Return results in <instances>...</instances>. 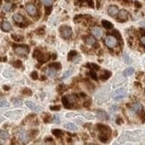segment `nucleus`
<instances>
[{
    "label": "nucleus",
    "instance_id": "f257e3e1",
    "mask_svg": "<svg viewBox=\"0 0 145 145\" xmlns=\"http://www.w3.org/2000/svg\"><path fill=\"white\" fill-rule=\"evenodd\" d=\"M98 129L100 131V135H99V139L102 141V142H107L111 136V130L109 126L103 125H98Z\"/></svg>",
    "mask_w": 145,
    "mask_h": 145
},
{
    "label": "nucleus",
    "instance_id": "f03ea898",
    "mask_svg": "<svg viewBox=\"0 0 145 145\" xmlns=\"http://www.w3.org/2000/svg\"><path fill=\"white\" fill-rule=\"evenodd\" d=\"M104 43H105V45L108 48H114L118 46V39L115 37L114 35H108L107 37L105 38V39H104Z\"/></svg>",
    "mask_w": 145,
    "mask_h": 145
},
{
    "label": "nucleus",
    "instance_id": "7ed1b4c3",
    "mask_svg": "<svg viewBox=\"0 0 145 145\" xmlns=\"http://www.w3.org/2000/svg\"><path fill=\"white\" fill-rule=\"evenodd\" d=\"M14 52L16 55L25 57L29 54V48L26 45H17V46H14Z\"/></svg>",
    "mask_w": 145,
    "mask_h": 145
},
{
    "label": "nucleus",
    "instance_id": "20e7f679",
    "mask_svg": "<svg viewBox=\"0 0 145 145\" xmlns=\"http://www.w3.org/2000/svg\"><path fill=\"white\" fill-rule=\"evenodd\" d=\"M112 97H113V99L116 101L122 100V99L126 97V90H125V88L118 89V90H115V91L113 92Z\"/></svg>",
    "mask_w": 145,
    "mask_h": 145
},
{
    "label": "nucleus",
    "instance_id": "39448f33",
    "mask_svg": "<svg viewBox=\"0 0 145 145\" xmlns=\"http://www.w3.org/2000/svg\"><path fill=\"white\" fill-rule=\"evenodd\" d=\"M60 32L62 37L65 39H68L72 36V30H71L70 27L67 25H63L60 28Z\"/></svg>",
    "mask_w": 145,
    "mask_h": 145
},
{
    "label": "nucleus",
    "instance_id": "423d86ee",
    "mask_svg": "<svg viewBox=\"0 0 145 145\" xmlns=\"http://www.w3.org/2000/svg\"><path fill=\"white\" fill-rule=\"evenodd\" d=\"M33 57H34L36 59H38V61H39L40 63L46 62V61L50 58V57H49L48 54H43L38 49L34 51V53H33Z\"/></svg>",
    "mask_w": 145,
    "mask_h": 145
},
{
    "label": "nucleus",
    "instance_id": "0eeeda50",
    "mask_svg": "<svg viewBox=\"0 0 145 145\" xmlns=\"http://www.w3.org/2000/svg\"><path fill=\"white\" fill-rule=\"evenodd\" d=\"M22 110H14V111H9L5 114L6 117L12 118V119H19L22 116Z\"/></svg>",
    "mask_w": 145,
    "mask_h": 145
},
{
    "label": "nucleus",
    "instance_id": "6e6552de",
    "mask_svg": "<svg viewBox=\"0 0 145 145\" xmlns=\"http://www.w3.org/2000/svg\"><path fill=\"white\" fill-rule=\"evenodd\" d=\"M25 9L30 16L34 17L38 15V9H37V7L33 4H27L25 6Z\"/></svg>",
    "mask_w": 145,
    "mask_h": 145
},
{
    "label": "nucleus",
    "instance_id": "1a4fd4ad",
    "mask_svg": "<svg viewBox=\"0 0 145 145\" xmlns=\"http://www.w3.org/2000/svg\"><path fill=\"white\" fill-rule=\"evenodd\" d=\"M128 12L125 11V10H121V11H118V22H125V21H127V19H128Z\"/></svg>",
    "mask_w": 145,
    "mask_h": 145
},
{
    "label": "nucleus",
    "instance_id": "9d476101",
    "mask_svg": "<svg viewBox=\"0 0 145 145\" xmlns=\"http://www.w3.org/2000/svg\"><path fill=\"white\" fill-rule=\"evenodd\" d=\"M93 36L96 39H101L102 37V34H103V31L101 29L100 27H94L91 31Z\"/></svg>",
    "mask_w": 145,
    "mask_h": 145
},
{
    "label": "nucleus",
    "instance_id": "9b49d317",
    "mask_svg": "<svg viewBox=\"0 0 145 145\" xmlns=\"http://www.w3.org/2000/svg\"><path fill=\"white\" fill-rule=\"evenodd\" d=\"M25 104H26V106H27L28 108H30L31 110L35 111V112H38V111H42V108H41V107L38 106V105H36V104H35V103L31 102V101H29V100H27V101H26Z\"/></svg>",
    "mask_w": 145,
    "mask_h": 145
},
{
    "label": "nucleus",
    "instance_id": "f8f14e48",
    "mask_svg": "<svg viewBox=\"0 0 145 145\" xmlns=\"http://www.w3.org/2000/svg\"><path fill=\"white\" fill-rule=\"evenodd\" d=\"M19 140L23 143H28L29 141V134L25 131H22L19 134Z\"/></svg>",
    "mask_w": 145,
    "mask_h": 145
},
{
    "label": "nucleus",
    "instance_id": "ddd939ff",
    "mask_svg": "<svg viewBox=\"0 0 145 145\" xmlns=\"http://www.w3.org/2000/svg\"><path fill=\"white\" fill-rule=\"evenodd\" d=\"M142 111V106H141V103L139 102H136L134 104L132 105L131 107V112L132 113H139V112H141Z\"/></svg>",
    "mask_w": 145,
    "mask_h": 145
},
{
    "label": "nucleus",
    "instance_id": "4468645a",
    "mask_svg": "<svg viewBox=\"0 0 145 145\" xmlns=\"http://www.w3.org/2000/svg\"><path fill=\"white\" fill-rule=\"evenodd\" d=\"M75 4L78 6H85L87 5L90 7H94V2L92 0H75Z\"/></svg>",
    "mask_w": 145,
    "mask_h": 145
},
{
    "label": "nucleus",
    "instance_id": "2eb2a0df",
    "mask_svg": "<svg viewBox=\"0 0 145 145\" xmlns=\"http://www.w3.org/2000/svg\"><path fill=\"white\" fill-rule=\"evenodd\" d=\"M118 13V7L116 6H111L108 8V14H109L110 16H116Z\"/></svg>",
    "mask_w": 145,
    "mask_h": 145
},
{
    "label": "nucleus",
    "instance_id": "dca6fc26",
    "mask_svg": "<svg viewBox=\"0 0 145 145\" xmlns=\"http://www.w3.org/2000/svg\"><path fill=\"white\" fill-rule=\"evenodd\" d=\"M97 117L101 120H108L109 119V116H108V114L103 110L97 111Z\"/></svg>",
    "mask_w": 145,
    "mask_h": 145
},
{
    "label": "nucleus",
    "instance_id": "f3484780",
    "mask_svg": "<svg viewBox=\"0 0 145 145\" xmlns=\"http://www.w3.org/2000/svg\"><path fill=\"white\" fill-rule=\"evenodd\" d=\"M1 29L4 31H10L12 30V25L10 24L9 22L4 21V22L1 23Z\"/></svg>",
    "mask_w": 145,
    "mask_h": 145
},
{
    "label": "nucleus",
    "instance_id": "a211bd4d",
    "mask_svg": "<svg viewBox=\"0 0 145 145\" xmlns=\"http://www.w3.org/2000/svg\"><path fill=\"white\" fill-rule=\"evenodd\" d=\"M46 74L49 76V77H55V76L57 74V69L49 66V68L46 70Z\"/></svg>",
    "mask_w": 145,
    "mask_h": 145
},
{
    "label": "nucleus",
    "instance_id": "6ab92c4d",
    "mask_svg": "<svg viewBox=\"0 0 145 145\" xmlns=\"http://www.w3.org/2000/svg\"><path fill=\"white\" fill-rule=\"evenodd\" d=\"M13 19L16 23H22L24 21L23 16H22V15H20V14H14V15H13Z\"/></svg>",
    "mask_w": 145,
    "mask_h": 145
},
{
    "label": "nucleus",
    "instance_id": "aec40b11",
    "mask_svg": "<svg viewBox=\"0 0 145 145\" xmlns=\"http://www.w3.org/2000/svg\"><path fill=\"white\" fill-rule=\"evenodd\" d=\"M67 99H68V101L69 102L70 105H73L78 101V96L76 94H70V95L67 96Z\"/></svg>",
    "mask_w": 145,
    "mask_h": 145
},
{
    "label": "nucleus",
    "instance_id": "412c9836",
    "mask_svg": "<svg viewBox=\"0 0 145 145\" xmlns=\"http://www.w3.org/2000/svg\"><path fill=\"white\" fill-rule=\"evenodd\" d=\"M85 43L89 46H95L96 45V41L94 37L92 36H88V37L85 38Z\"/></svg>",
    "mask_w": 145,
    "mask_h": 145
},
{
    "label": "nucleus",
    "instance_id": "4be33fe9",
    "mask_svg": "<svg viewBox=\"0 0 145 145\" xmlns=\"http://www.w3.org/2000/svg\"><path fill=\"white\" fill-rule=\"evenodd\" d=\"M64 127H65L66 129H68V130H69V131H76L77 129H78L77 125H75V124H73V123H66V124H64Z\"/></svg>",
    "mask_w": 145,
    "mask_h": 145
},
{
    "label": "nucleus",
    "instance_id": "5701e85b",
    "mask_svg": "<svg viewBox=\"0 0 145 145\" xmlns=\"http://www.w3.org/2000/svg\"><path fill=\"white\" fill-rule=\"evenodd\" d=\"M111 75V73L109 71H103L102 73V74L100 75V78L101 80H102V81H106L107 79H109L110 76Z\"/></svg>",
    "mask_w": 145,
    "mask_h": 145
},
{
    "label": "nucleus",
    "instance_id": "b1692460",
    "mask_svg": "<svg viewBox=\"0 0 145 145\" xmlns=\"http://www.w3.org/2000/svg\"><path fill=\"white\" fill-rule=\"evenodd\" d=\"M134 73V69L133 67H129V68H126L125 71L123 72V75L125 77H127V76H131Z\"/></svg>",
    "mask_w": 145,
    "mask_h": 145
},
{
    "label": "nucleus",
    "instance_id": "393cba45",
    "mask_svg": "<svg viewBox=\"0 0 145 145\" xmlns=\"http://www.w3.org/2000/svg\"><path fill=\"white\" fill-rule=\"evenodd\" d=\"M102 26L107 30H111L113 28V24L111 23V22H110L109 21H106V20L102 21Z\"/></svg>",
    "mask_w": 145,
    "mask_h": 145
},
{
    "label": "nucleus",
    "instance_id": "a878e982",
    "mask_svg": "<svg viewBox=\"0 0 145 145\" xmlns=\"http://www.w3.org/2000/svg\"><path fill=\"white\" fill-rule=\"evenodd\" d=\"M0 138L2 140H7L8 138H9V134H8L7 131H5V130L0 131Z\"/></svg>",
    "mask_w": 145,
    "mask_h": 145
},
{
    "label": "nucleus",
    "instance_id": "bb28decb",
    "mask_svg": "<svg viewBox=\"0 0 145 145\" xmlns=\"http://www.w3.org/2000/svg\"><path fill=\"white\" fill-rule=\"evenodd\" d=\"M62 104H63V106H64V108H72V106H70L69 102L68 101L67 97H62Z\"/></svg>",
    "mask_w": 145,
    "mask_h": 145
},
{
    "label": "nucleus",
    "instance_id": "cd10ccee",
    "mask_svg": "<svg viewBox=\"0 0 145 145\" xmlns=\"http://www.w3.org/2000/svg\"><path fill=\"white\" fill-rule=\"evenodd\" d=\"M78 57V52L75 51V50H72V51L69 52V55H68V60H73L74 57Z\"/></svg>",
    "mask_w": 145,
    "mask_h": 145
},
{
    "label": "nucleus",
    "instance_id": "c85d7f7f",
    "mask_svg": "<svg viewBox=\"0 0 145 145\" xmlns=\"http://www.w3.org/2000/svg\"><path fill=\"white\" fill-rule=\"evenodd\" d=\"M52 133H53V134H55V136H56V137H61V136L63 134L62 131L60 130V129H53V130L52 131Z\"/></svg>",
    "mask_w": 145,
    "mask_h": 145
},
{
    "label": "nucleus",
    "instance_id": "c756f323",
    "mask_svg": "<svg viewBox=\"0 0 145 145\" xmlns=\"http://www.w3.org/2000/svg\"><path fill=\"white\" fill-rule=\"evenodd\" d=\"M49 66H51V67L55 68V69H57V70H60L61 68H62V64H61L60 63H58V62L52 63V64H49Z\"/></svg>",
    "mask_w": 145,
    "mask_h": 145
},
{
    "label": "nucleus",
    "instance_id": "7c9ffc66",
    "mask_svg": "<svg viewBox=\"0 0 145 145\" xmlns=\"http://www.w3.org/2000/svg\"><path fill=\"white\" fill-rule=\"evenodd\" d=\"M12 8V4H10V3H6V4H5L4 6H3V10H4V12H9L10 10H11Z\"/></svg>",
    "mask_w": 145,
    "mask_h": 145
},
{
    "label": "nucleus",
    "instance_id": "2f4dec72",
    "mask_svg": "<svg viewBox=\"0 0 145 145\" xmlns=\"http://www.w3.org/2000/svg\"><path fill=\"white\" fill-rule=\"evenodd\" d=\"M12 64H13L15 68H21L22 65V61L17 60V61H13V62L12 63Z\"/></svg>",
    "mask_w": 145,
    "mask_h": 145
},
{
    "label": "nucleus",
    "instance_id": "473e14b6",
    "mask_svg": "<svg viewBox=\"0 0 145 145\" xmlns=\"http://www.w3.org/2000/svg\"><path fill=\"white\" fill-rule=\"evenodd\" d=\"M9 106H10L9 103L6 100H5V99L0 100V108H8Z\"/></svg>",
    "mask_w": 145,
    "mask_h": 145
},
{
    "label": "nucleus",
    "instance_id": "72a5a7b5",
    "mask_svg": "<svg viewBox=\"0 0 145 145\" xmlns=\"http://www.w3.org/2000/svg\"><path fill=\"white\" fill-rule=\"evenodd\" d=\"M12 38H13L15 41H22V39H23L22 36H19V35H15V34H12Z\"/></svg>",
    "mask_w": 145,
    "mask_h": 145
},
{
    "label": "nucleus",
    "instance_id": "f704fd0d",
    "mask_svg": "<svg viewBox=\"0 0 145 145\" xmlns=\"http://www.w3.org/2000/svg\"><path fill=\"white\" fill-rule=\"evenodd\" d=\"M22 94H24V95H27V96H30L32 95V91H31L28 88H25L22 90Z\"/></svg>",
    "mask_w": 145,
    "mask_h": 145
},
{
    "label": "nucleus",
    "instance_id": "c9c22d12",
    "mask_svg": "<svg viewBox=\"0 0 145 145\" xmlns=\"http://www.w3.org/2000/svg\"><path fill=\"white\" fill-rule=\"evenodd\" d=\"M3 74H4V76L6 78H9V77H12V76H13V73H12L11 71H9V70H6Z\"/></svg>",
    "mask_w": 145,
    "mask_h": 145
},
{
    "label": "nucleus",
    "instance_id": "e433bc0d",
    "mask_svg": "<svg viewBox=\"0 0 145 145\" xmlns=\"http://www.w3.org/2000/svg\"><path fill=\"white\" fill-rule=\"evenodd\" d=\"M43 3L45 6H52L53 0H43Z\"/></svg>",
    "mask_w": 145,
    "mask_h": 145
},
{
    "label": "nucleus",
    "instance_id": "4c0bfd02",
    "mask_svg": "<svg viewBox=\"0 0 145 145\" xmlns=\"http://www.w3.org/2000/svg\"><path fill=\"white\" fill-rule=\"evenodd\" d=\"M86 66L87 67H92V68H94L95 70H99L100 69V66L99 65H97V64H86Z\"/></svg>",
    "mask_w": 145,
    "mask_h": 145
},
{
    "label": "nucleus",
    "instance_id": "58836bf2",
    "mask_svg": "<svg viewBox=\"0 0 145 145\" xmlns=\"http://www.w3.org/2000/svg\"><path fill=\"white\" fill-rule=\"evenodd\" d=\"M53 123L55 124H60L61 120H60V116H58V115H55V116H53Z\"/></svg>",
    "mask_w": 145,
    "mask_h": 145
},
{
    "label": "nucleus",
    "instance_id": "ea45409f",
    "mask_svg": "<svg viewBox=\"0 0 145 145\" xmlns=\"http://www.w3.org/2000/svg\"><path fill=\"white\" fill-rule=\"evenodd\" d=\"M30 76H31V78H32L33 80H37L38 78V73H37L36 71L32 72V73H31V74H30Z\"/></svg>",
    "mask_w": 145,
    "mask_h": 145
},
{
    "label": "nucleus",
    "instance_id": "a19ab883",
    "mask_svg": "<svg viewBox=\"0 0 145 145\" xmlns=\"http://www.w3.org/2000/svg\"><path fill=\"white\" fill-rule=\"evenodd\" d=\"M13 102L15 106H21L22 104V101L21 99H13Z\"/></svg>",
    "mask_w": 145,
    "mask_h": 145
},
{
    "label": "nucleus",
    "instance_id": "79ce46f5",
    "mask_svg": "<svg viewBox=\"0 0 145 145\" xmlns=\"http://www.w3.org/2000/svg\"><path fill=\"white\" fill-rule=\"evenodd\" d=\"M88 74L91 76V77L93 78L94 80H97V77H96V74H95V72H93V71H90L88 73Z\"/></svg>",
    "mask_w": 145,
    "mask_h": 145
},
{
    "label": "nucleus",
    "instance_id": "37998d69",
    "mask_svg": "<svg viewBox=\"0 0 145 145\" xmlns=\"http://www.w3.org/2000/svg\"><path fill=\"white\" fill-rule=\"evenodd\" d=\"M70 74H71V71H67V72L65 73V74H63V76H62V79H63V80H64V79H67V78L69 77V76L70 75Z\"/></svg>",
    "mask_w": 145,
    "mask_h": 145
},
{
    "label": "nucleus",
    "instance_id": "c03bdc74",
    "mask_svg": "<svg viewBox=\"0 0 145 145\" xmlns=\"http://www.w3.org/2000/svg\"><path fill=\"white\" fill-rule=\"evenodd\" d=\"M60 108H61L60 106H52V107H50V109H51V110L58 111V110H60Z\"/></svg>",
    "mask_w": 145,
    "mask_h": 145
},
{
    "label": "nucleus",
    "instance_id": "a18cd8bd",
    "mask_svg": "<svg viewBox=\"0 0 145 145\" xmlns=\"http://www.w3.org/2000/svg\"><path fill=\"white\" fill-rule=\"evenodd\" d=\"M65 116L67 118H71L73 117V116H76V114H75V113H68V114L65 115Z\"/></svg>",
    "mask_w": 145,
    "mask_h": 145
},
{
    "label": "nucleus",
    "instance_id": "49530a36",
    "mask_svg": "<svg viewBox=\"0 0 145 145\" xmlns=\"http://www.w3.org/2000/svg\"><path fill=\"white\" fill-rule=\"evenodd\" d=\"M66 89V87L65 86H63V85H60L59 86V88H58V90H59V91L60 92H62V91H64V90Z\"/></svg>",
    "mask_w": 145,
    "mask_h": 145
},
{
    "label": "nucleus",
    "instance_id": "de8ad7c7",
    "mask_svg": "<svg viewBox=\"0 0 145 145\" xmlns=\"http://www.w3.org/2000/svg\"><path fill=\"white\" fill-rule=\"evenodd\" d=\"M140 41H141V43L143 46H145V36H141V39H140Z\"/></svg>",
    "mask_w": 145,
    "mask_h": 145
},
{
    "label": "nucleus",
    "instance_id": "09e8293b",
    "mask_svg": "<svg viewBox=\"0 0 145 145\" xmlns=\"http://www.w3.org/2000/svg\"><path fill=\"white\" fill-rule=\"evenodd\" d=\"M118 1H120L124 5H128L130 3V0H118Z\"/></svg>",
    "mask_w": 145,
    "mask_h": 145
},
{
    "label": "nucleus",
    "instance_id": "8fccbe9b",
    "mask_svg": "<svg viewBox=\"0 0 145 145\" xmlns=\"http://www.w3.org/2000/svg\"><path fill=\"white\" fill-rule=\"evenodd\" d=\"M51 6H46V9H45V11H46V15H49L50 13H51Z\"/></svg>",
    "mask_w": 145,
    "mask_h": 145
},
{
    "label": "nucleus",
    "instance_id": "3c124183",
    "mask_svg": "<svg viewBox=\"0 0 145 145\" xmlns=\"http://www.w3.org/2000/svg\"><path fill=\"white\" fill-rule=\"evenodd\" d=\"M37 32H38V34H39V35H43L44 33H45V31H44V29H38V31H37Z\"/></svg>",
    "mask_w": 145,
    "mask_h": 145
},
{
    "label": "nucleus",
    "instance_id": "603ef678",
    "mask_svg": "<svg viewBox=\"0 0 145 145\" xmlns=\"http://www.w3.org/2000/svg\"><path fill=\"white\" fill-rule=\"evenodd\" d=\"M45 141H46V142L53 143V139H52L51 137H49V138H46V139H45Z\"/></svg>",
    "mask_w": 145,
    "mask_h": 145
},
{
    "label": "nucleus",
    "instance_id": "864d4df0",
    "mask_svg": "<svg viewBox=\"0 0 145 145\" xmlns=\"http://www.w3.org/2000/svg\"><path fill=\"white\" fill-rule=\"evenodd\" d=\"M3 89H4L5 90H10V87H8V86H6V85H5V86L3 87Z\"/></svg>",
    "mask_w": 145,
    "mask_h": 145
},
{
    "label": "nucleus",
    "instance_id": "5fc2aeb1",
    "mask_svg": "<svg viewBox=\"0 0 145 145\" xmlns=\"http://www.w3.org/2000/svg\"><path fill=\"white\" fill-rule=\"evenodd\" d=\"M135 6H136V7H141V4H140L139 2H137V1L135 2Z\"/></svg>",
    "mask_w": 145,
    "mask_h": 145
},
{
    "label": "nucleus",
    "instance_id": "6e6d98bb",
    "mask_svg": "<svg viewBox=\"0 0 145 145\" xmlns=\"http://www.w3.org/2000/svg\"><path fill=\"white\" fill-rule=\"evenodd\" d=\"M52 58H53V59L56 58V55H55V54H53V56H52Z\"/></svg>",
    "mask_w": 145,
    "mask_h": 145
},
{
    "label": "nucleus",
    "instance_id": "4d7b16f0",
    "mask_svg": "<svg viewBox=\"0 0 145 145\" xmlns=\"http://www.w3.org/2000/svg\"><path fill=\"white\" fill-rule=\"evenodd\" d=\"M7 1H9V0H7Z\"/></svg>",
    "mask_w": 145,
    "mask_h": 145
}]
</instances>
